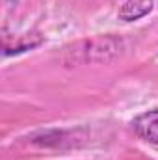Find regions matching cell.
Returning <instances> with one entry per match:
<instances>
[{
	"mask_svg": "<svg viewBox=\"0 0 158 160\" xmlns=\"http://www.w3.org/2000/svg\"><path fill=\"white\" fill-rule=\"evenodd\" d=\"M121 47H123L121 39L112 38V36L86 39L73 45L71 50H65L63 62L67 65H73V63H108L121 52Z\"/></svg>",
	"mask_w": 158,
	"mask_h": 160,
	"instance_id": "obj_1",
	"label": "cell"
},
{
	"mask_svg": "<svg viewBox=\"0 0 158 160\" xmlns=\"http://www.w3.org/2000/svg\"><path fill=\"white\" fill-rule=\"evenodd\" d=\"M132 125L140 138H143L149 143L158 145V110H151V112L138 116Z\"/></svg>",
	"mask_w": 158,
	"mask_h": 160,
	"instance_id": "obj_2",
	"label": "cell"
},
{
	"mask_svg": "<svg viewBox=\"0 0 158 160\" xmlns=\"http://www.w3.org/2000/svg\"><path fill=\"white\" fill-rule=\"evenodd\" d=\"M155 0H126L119 9V19L125 22L138 21L153 11Z\"/></svg>",
	"mask_w": 158,
	"mask_h": 160,
	"instance_id": "obj_3",
	"label": "cell"
}]
</instances>
